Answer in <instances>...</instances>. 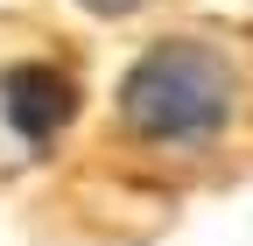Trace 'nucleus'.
<instances>
[{"label":"nucleus","instance_id":"obj_1","mask_svg":"<svg viewBox=\"0 0 253 246\" xmlns=\"http://www.w3.org/2000/svg\"><path fill=\"white\" fill-rule=\"evenodd\" d=\"M106 148L141 176H197L253 155V42L211 21L155 36L113 91Z\"/></svg>","mask_w":253,"mask_h":246},{"label":"nucleus","instance_id":"obj_2","mask_svg":"<svg viewBox=\"0 0 253 246\" xmlns=\"http://www.w3.org/2000/svg\"><path fill=\"white\" fill-rule=\"evenodd\" d=\"M84 7H91V14H134L141 0H84Z\"/></svg>","mask_w":253,"mask_h":246}]
</instances>
